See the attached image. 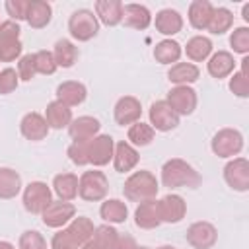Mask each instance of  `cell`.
<instances>
[{"instance_id":"obj_43","label":"cell","mask_w":249,"mask_h":249,"mask_svg":"<svg viewBox=\"0 0 249 249\" xmlns=\"http://www.w3.org/2000/svg\"><path fill=\"white\" fill-rule=\"evenodd\" d=\"M35 74H37V68H35V58H33V54H23V56L19 58V62H18V76H19V80L29 82Z\"/></svg>"},{"instance_id":"obj_6","label":"cell","mask_w":249,"mask_h":249,"mask_svg":"<svg viewBox=\"0 0 249 249\" xmlns=\"http://www.w3.org/2000/svg\"><path fill=\"white\" fill-rule=\"evenodd\" d=\"M51 189L41 181L29 183L23 191V206L31 214H41L51 204Z\"/></svg>"},{"instance_id":"obj_12","label":"cell","mask_w":249,"mask_h":249,"mask_svg":"<svg viewBox=\"0 0 249 249\" xmlns=\"http://www.w3.org/2000/svg\"><path fill=\"white\" fill-rule=\"evenodd\" d=\"M224 179L226 183L235 191H247L249 189V163L245 158H235L224 167Z\"/></svg>"},{"instance_id":"obj_46","label":"cell","mask_w":249,"mask_h":249,"mask_svg":"<svg viewBox=\"0 0 249 249\" xmlns=\"http://www.w3.org/2000/svg\"><path fill=\"white\" fill-rule=\"evenodd\" d=\"M51 249H80V245L74 241V237L68 233V230H62V231L54 233V237L51 241Z\"/></svg>"},{"instance_id":"obj_20","label":"cell","mask_w":249,"mask_h":249,"mask_svg":"<svg viewBox=\"0 0 249 249\" xmlns=\"http://www.w3.org/2000/svg\"><path fill=\"white\" fill-rule=\"evenodd\" d=\"M53 16V8L49 2L45 0H29L27 4V14H25V21L33 27V29H41L45 25H49Z\"/></svg>"},{"instance_id":"obj_51","label":"cell","mask_w":249,"mask_h":249,"mask_svg":"<svg viewBox=\"0 0 249 249\" xmlns=\"http://www.w3.org/2000/svg\"><path fill=\"white\" fill-rule=\"evenodd\" d=\"M0 249H16L10 241H0Z\"/></svg>"},{"instance_id":"obj_16","label":"cell","mask_w":249,"mask_h":249,"mask_svg":"<svg viewBox=\"0 0 249 249\" xmlns=\"http://www.w3.org/2000/svg\"><path fill=\"white\" fill-rule=\"evenodd\" d=\"M88 97V89L84 84L80 82H62L58 88H56V101L64 103L66 107H74V105H80L84 103Z\"/></svg>"},{"instance_id":"obj_1","label":"cell","mask_w":249,"mask_h":249,"mask_svg":"<svg viewBox=\"0 0 249 249\" xmlns=\"http://www.w3.org/2000/svg\"><path fill=\"white\" fill-rule=\"evenodd\" d=\"M161 183L163 187H169V189H181V187L195 189L200 183V175L187 161L173 158V160H167L161 167Z\"/></svg>"},{"instance_id":"obj_5","label":"cell","mask_w":249,"mask_h":249,"mask_svg":"<svg viewBox=\"0 0 249 249\" xmlns=\"http://www.w3.org/2000/svg\"><path fill=\"white\" fill-rule=\"evenodd\" d=\"M212 152L220 158H231L237 156L243 148V136L239 130L233 128H222L220 132L214 134L212 138Z\"/></svg>"},{"instance_id":"obj_23","label":"cell","mask_w":249,"mask_h":249,"mask_svg":"<svg viewBox=\"0 0 249 249\" xmlns=\"http://www.w3.org/2000/svg\"><path fill=\"white\" fill-rule=\"evenodd\" d=\"M198 76H200V70L193 62H175L167 72L169 82H173L177 86H189V84L196 82Z\"/></svg>"},{"instance_id":"obj_38","label":"cell","mask_w":249,"mask_h":249,"mask_svg":"<svg viewBox=\"0 0 249 249\" xmlns=\"http://www.w3.org/2000/svg\"><path fill=\"white\" fill-rule=\"evenodd\" d=\"M33 58H35L37 74H54V70L58 68L51 51H37L33 53Z\"/></svg>"},{"instance_id":"obj_35","label":"cell","mask_w":249,"mask_h":249,"mask_svg":"<svg viewBox=\"0 0 249 249\" xmlns=\"http://www.w3.org/2000/svg\"><path fill=\"white\" fill-rule=\"evenodd\" d=\"M154 134H156V130H154L150 124L142 123V121L130 124V128H128V132H126V136H128V140H130L128 144H134V146H140V148L152 144Z\"/></svg>"},{"instance_id":"obj_49","label":"cell","mask_w":249,"mask_h":249,"mask_svg":"<svg viewBox=\"0 0 249 249\" xmlns=\"http://www.w3.org/2000/svg\"><path fill=\"white\" fill-rule=\"evenodd\" d=\"M138 245H136V241H134V237L132 235H128V233H119V237H117V241H115V245H113V249H136Z\"/></svg>"},{"instance_id":"obj_22","label":"cell","mask_w":249,"mask_h":249,"mask_svg":"<svg viewBox=\"0 0 249 249\" xmlns=\"http://www.w3.org/2000/svg\"><path fill=\"white\" fill-rule=\"evenodd\" d=\"M134 222L138 228L142 230H152V228H158L161 224L160 220V214H158V200H146V202H140L136 212H134Z\"/></svg>"},{"instance_id":"obj_24","label":"cell","mask_w":249,"mask_h":249,"mask_svg":"<svg viewBox=\"0 0 249 249\" xmlns=\"http://www.w3.org/2000/svg\"><path fill=\"white\" fill-rule=\"evenodd\" d=\"M183 27V18L177 10H171V8H165V10H160L156 14V29L163 35H175L179 33Z\"/></svg>"},{"instance_id":"obj_48","label":"cell","mask_w":249,"mask_h":249,"mask_svg":"<svg viewBox=\"0 0 249 249\" xmlns=\"http://www.w3.org/2000/svg\"><path fill=\"white\" fill-rule=\"evenodd\" d=\"M19 39V25L16 21H2L0 23V43L2 41H16Z\"/></svg>"},{"instance_id":"obj_32","label":"cell","mask_w":249,"mask_h":249,"mask_svg":"<svg viewBox=\"0 0 249 249\" xmlns=\"http://www.w3.org/2000/svg\"><path fill=\"white\" fill-rule=\"evenodd\" d=\"M181 53H183V49H181V45H179L177 41H173V39H163V41H160V43L156 45V49H154V58H156L158 62H161V64H171V62H177V60L181 58Z\"/></svg>"},{"instance_id":"obj_31","label":"cell","mask_w":249,"mask_h":249,"mask_svg":"<svg viewBox=\"0 0 249 249\" xmlns=\"http://www.w3.org/2000/svg\"><path fill=\"white\" fill-rule=\"evenodd\" d=\"M210 53H212V41H210L208 37L196 35V37H191V39L187 41L185 54H187V58H191L193 62H200V60L208 58Z\"/></svg>"},{"instance_id":"obj_54","label":"cell","mask_w":249,"mask_h":249,"mask_svg":"<svg viewBox=\"0 0 249 249\" xmlns=\"http://www.w3.org/2000/svg\"><path fill=\"white\" fill-rule=\"evenodd\" d=\"M136 249H152V247H136Z\"/></svg>"},{"instance_id":"obj_14","label":"cell","mask_w":249,"mask_h":249,"mask_svg":"<svg viewBox=\"0 0 249 249\" xmlns=\"http://www.w3.org/2000/svg\"><path fill=\"white\" fill-rule=\"evenodd\" d=\"M140 115H142V105L132 95H124V97H121L115 103V121L121 126L138 123L140 121Z\"/></svg>"},{"instance_id":"obj_50","label":"cell","mask_w":249,"mask_h":249,"mask_svg":"<svg viewBox=\"0 0 249 249\" xmlns=\"http://www.w3.org/2000/svg\"><path fill=\"white\" fill-rule=\"evenodd\" d=\"M80 249H103V247H101L99 243H95L93 239H89V241H88V243H84Z\"/></svg>"},{"instance_id":"obj_29","label":"cell","mask_w":249,"mask_h":249,"mask_svg":"<svg viewBox=\"0 0 249 249\" xmlns=\"http://www.w3.org/2000/svg\"><path fill=\"white\" fill-rule=\"evenodd\" d=\"M53 56H54L56 66L70 68V66H74V62L78 60V47H76L72 41H68V39H58V41L54 43Z\"/></svg>"},{"instance_id":"obj_19","label":"cell","mask_w":249,"mask_h":249,"mask_svg":"<svg viewBox=\"0 0 249 249\" xmlns=\"http://www.w3.org/2000/svg\"><path fill=\"white\" fill-rule=\"evenodd\" d=\"M95 18H99V21L109 27L119 25L123 21V2L121 0H97Z\"/></svg>"},{"instance_id":"obj_45","label":"cell","mask_w":249,"mask_h":249,"mask_svg":"<svg viewBox=\"0 0 249 249\" xmlns=\"http://www.w3.org/2000/svg\"><path fill=\"white\" fill-rule=\"evenodd\" d=\"M27 4L29 0H6V12L8 16L12 18V21H19V19H25V14H27Z\"/></svg>"},{"instance_id":"obj_28","label":"cell","mask_w":249,"mask_h":249,"mask_svg":"<svg viewBox=\"0 0 249 249\" xmlns=\"http://www.w3.org/2000/svg\"><path fill=\"white\" fill-rule=\"evenodd\" d=\"M233 68H235V60H233V56H231L230 53H226V51L214 53V54L210 56V60H208V72H210V76H214V78H218V80L230 76V74L233 72Z\"/></svg>"},{"instance_id":"obj_53","label":"cell","mask_w":249,"mask_h":249,"mask_svg":"<svg viewBox=\"0 0 249 249\" xmlns=\"http://www.w3.org/2000/svg\"><path fill=\"white\" fill-rule=\"evenodd\" d=\"M158 249H177V247H173V245H161V247H158Z\"/></svg>"},{"instance_id":"obj_30","label":"cell","mask_w":249,"mask_h":249,"mask_svg":"<svg viewBox=\"0 0 249 249\" xmlns=\"http://www.w3.org/2000/svg\"><path fill=\"white\" fill-rule=\"evenodd\" d=\"M21 189V177L10 167H0V198H14Z\"/></svg>"},{"instance_id":"obj_26","label":"cell","mask_w":249,"mask_h":249,"mask_svg":"<svg viewBox=\"0 0 249 249\" xmlns=\"http://www.w3.org/2000/svg\"><path fill=\"white\" fill-rule=\"evenodd\" d=\"M212 12H214V6L210 2H206V0H195L189 6V23L195 29H206L208 23H210Z\"/></svg>"},{"instance_id":"obj_8","label":"cell","mask_w":249,"mask_h":249,"mask_svg":"<svg viewBox=\"0 0 249 249\" xmlns=\"http://www.w3.org/2000/svg\"><path fill=\"white\" fill-rule=\"evenodd\" d=\"M167 105L181 117V115H191L196 109V91L189 86H175L167 93Z\"/></svg>"},{"instance_id":"obj_34","label":"cell","mask_w":249,"mask_h":249,"mask_svg":"<svg viewBox=\"0 0 249 249\" xmlns=\"http://www.w3.org/2000/svg\"><path fill=\"white\" fill-rule=\"evenodd\" d=\"M68 230V233L74 237V241L82 247L84 243H88L91 237H93V224L89 222V218H86V216H78V218H74L72 222H70V226L66 228Z\"/></svg>"},{"instance_id":"obj_55","label":"cell","mask_w":249,"mask_h":249,"mask_svg":"<svg viewBox=\"0 0 249 249\" xmlns=\"http://www.w3.org/2000/svg\"><path fill=\"white\" fill-rule=\"evenodd\" d=\"M0 23H2V21H0Z\"/></svg>"},{"instance_id":"obj_42","label":"cell","mask_w":249,"mask_h":249,"mask_svg":"<svg viewBox=\"0 0 249 249\" xmlns=\"http://www.w3.org/2000/svg\"><path fill=\"white\" fill-rule=\"evenodd\" d=\"M21 54V43L16 41H2L0 43V62H12Z\"/></svg>"},{"instance_id":"obj_2","label":"cell","mask_w":249,"mask_h":249,"mask_svg":"<svg viewBox=\"0 0 249 249\" xmlns=\"http://www.w3.org/2000/svg\"><path fill=\"white\" fill-rule=\"evenodd\" d=\"M158 181L156 177L146 171V169H140V171H134L126 181H124V187H123V193L128 200L132 202H146V200H152L156 195H158Z\"/></svg>"},{"instance_id":"obj_27","label":"cell","mask_w":249,"mask_h":249,"mask_svg":"<svg viewBox=\"0 0 249 249\" xmlns=\"http://www.w3.org/2000/svg\"><path fill=\"white\" fill-rule=\"evenodd\" d=\"M53 187L58 198L64 202H70L78 196V177L74 173H58L53 179Z\"/></svg>"},{"instance_id":"obj_18","label":"cell","mask_w":249,"mask_h":249,"mask_svg":"<svg viewBox=\"0 0 249 249\" xmlns=\"http://www.w3.org/2000/svg\"><path fill=\"white\" fill-rule=\"evenodd\" d=\"M19 128H21V134L27 138V140H43L47 134H49V124L45 121L43 115L39 113H27L21 123H19Z\"/></svg>"},{"instance_id":"obj_4","label":"cell","mask_w":249,"mask_h":249,"mask_svg":"<svg viewBox=\"0 0 249 249\" xmlns=\"http://www.w3.org/2000/svg\"><path fill=\"white\" fill-rule=\"evenodd\" d=\"M68 31L76 41H89L99 31V21L91 10H76L68 19Z\"/></svg>"},{"instance_id":"obj_41","label":"cell","mask_w":249,"mask_h":249,"mask_svg":"<svg viewBox=\"0 0 249 249\" xmlns=\"http://www.w3.org/2000/svg\"><path fill=\"white\" fill-rule=\"evenodd\" d=\"M230 45L235 53H241V54H247L249 51V29L247 27H237L233 29L231 37H230Z\"/></svg>"},{"instance_id":"obj_25","label":"cell","mask_w":249,"mask_h":249,"mask_svg":"<svg viewBox=\"0 0 249 249\" xmlns=\"http://www.w3.org/2000/svg\"><path fill=\"white\" fill-rule=\"evenodd\" d=\"M45 121L49 128H64L72 123V111L60 101H51L45 111Z\"/></svg>"},{"instance_id":"obj_39","label":"cell","mask_w":249,"mask_h":249,"mask_svg":"<svg viewBox=\"0 0 249 249\" xmlns=\"http://www.w3.org/2000/svg\"><path fill=\"white\" fill-rule=\"evenodd\" d=\"M88 142L89 140H74L70 146H68V158L72 163L76 165H88L89 160H88Z\"/></svg>"},{"instance_id":"obj_15","label":"cell","mask_w":249,"mask_h":249,"mask_svg":"<svg viewBox=\"0 0 249 249\" xmlns=\"http://www.w3.org/2000/svg\"><path fill=\"white\" fill-rule=\"evenodd\" d=\"M130 29H146L152 23V14L142 4H123V21Z\"/></svg>"},{"instance_id":"obj_17","label":"cell","mask_w":249,"mask_h":249,"mask_svg":"<svg viewBox=\"0 0 249 249\" xmlns=\"http://www.w3.org/2000/svg\"><path fill=\"white\" fill-rule=\"evenodd\" d=\"M138 163V152L134 150L132 144L128 142H117L115 150H113V165L119 173H126L130 169H134Z\"/></svg>"},{"instance_id":"obj_47","label":"cell","mask_w":249,"mask_h":249,"mask_svg":"<svg viewBox=\"0 0 249 249\" xmlns=\"http://www.w3.org/2000/svg\"><path fill=\"white\" fill-rule=\"evenodd\" d=\"M230 89L239 97H247L249 95V78L243 76L241 72H235L230 80Z\"/></svg>"},{"instance_id":"obj_44","label":"cell","mask_w":249,"mask_h":249,"mask_svg":"<svg viewBox=\"0 0 249 249\" xmlns=\"http://www.w3.org/2000/svg\"><path fill=\"white\" fill-rule=\"evenodd\" d=\"M18 82H19V76L14 68H4L0 72V93H12L16 88H18Z\"/></svg>"},{"instance_id":"obj_10","label":"cell","mask_w":249,"mask_h":249,"mask_svg":"<svg viewBox=\"0 0 249 249\" xmlns=\"http://www.w3.org/2000/svg\"><path fill=\"white\" fill-rule=\"evenodd\" d=\"M113 150H115V142L109 134L93 136L88 142V160H89V163H93L97 167L107 165L113 160Z\"/></svg>"},{"instance_id":"obj_11","label":"cell","mask_w":249,"mask_h":249,"mask_svg":"<svg viewBox=\"0 0 249 249\" xmlns=\"http://www.w3.org/2000/svg\"><path fill=\"white\" fill-rule=\"evenodd\" d=\"M218 239V231L210 222H195L187 230V243L195 249H210Z\"/></svg>"},{"instance_id":"obj_21","label":"cell","mask_w":249,"mask_h":249,"mask_svg":"<svg viewBox=\"0 0 249 249\" xmlns=\"http://www.w3.org/2000/svg\"><path fill=\"white\" fill-rule=\"evenodd\" d=\"M99 121L95 117H78L68 124V132L72 140H91L99 132Z\"/></svg>"},{"instance_id":"obj_9","label":"cell","mask_w":249,"mask_h":249,"mask_svg":"<svg viewBox=\"0 0 249 249\" xmlns=\"http://www.w3.org/2000/svg\"><path fill=\"white\" fill-rule=\"evenodd\" d=\"M179 124V115L167 105V101H156L150 107V126L160 132L173 130Z\"/></svg>"},{"instance_id":"obj_36","label":"cell","mask_w":249,"mask_h":249,"mask_svg":"<svg viewBox=\"0 0 249 249\" xmlns=\"http://www.w3.org/2000/svg\"><path fill=\"white\" fill-rule=\"evenodd\" d=\"M233 23V16L228 8H214L212 12V18H210V23H208V31L214 33V35H222L226 33Z\"/></svg>"},{"instance_id":"obj_13","label":"cell","mask_w":249,"mask_h":249,"mask_svg":"<svg viewBox=\"0 0 249 249\" xmlns=\"http://www.w3.org/2000/svg\"><path fill=\"white\" fill-rule=\"evenodd\" d=\"M185 212H187V204L179 195H167L161 200H158V214L161 222L177 224L183 220Z\"/></svg>"},{"instance_id":"obj_40","label":"cell","mask_w":249,"mask_h":249,"mask_svg":"<svg viewBox=\"0 0 249 249\" xmlns=\"http://www.w3.org/2000/svg\"><path fill=\"white\" fill-rule=\"evenodd\" d=\"M19 249H47V241L39 231L27 230L19 235Z\"/></svg>"},{"instance_id":"obj_7","label":"cell","mask_w":249,"mask_h":249,"mask_svg":"<svg viewBox=\"0 0 249 249\" xmlns=\"http://www.w3.org/2000/svg\"><path fill=\"white\" fill-rule=\"evenodd\" d=\"M74 214H76V206L72 202L51 200V204L41 212V218L47 228H62L74 218Z\"/></svg>"},{"instance_id":"obj_33","label":"cell","mask_w":249,"mask_h":249,"mask_svg":"<svg viewBox=\"0 0 249 249\" xmlns=\"http://www.w3.org/2000/svg\"><path fill=\"white\" fill-rule=\"evenodd\" d=\"M99 214L105 222L109 224H121L126 220L128 216V210H126V204L123 200H117V198H111V200H105L99 208Z\"/></svg>"},{"instance_id":"obj_3","label":"cell","mask_w":249,"mask_h":249,"mask_svg":"<svg viewBox=\"0 0 249 249\" xmlns=\"http://www.w3.org/2000/svg\"><path fill=\"white\" fill-rule=\"evenodd\" d=\"M109 191V181L105 177L103 171H84L82 177L78 179V196L84 198V200H103L105 195Z\"/></svg>"},{"instance_id":"obj_52","label":"cell","mask_w":249,"mask_h":249,"mask_svg":"<svg viewBox=\"0 0 249 249\" xmlns=\"http://www.w3.org/2000/svg\"><path fill=\"white\" fill-rule=\"evenodd\" d=\"M243 19H245V21H249V4H245V6H243Z\"/></svg>"},{"instance_id":"obj_37","label":"cell","mask_w":249,"mask_h":249,"mask_svg":"<svg viewBox=\"0 0 249 249\" xmlns=\"http://www.w3.org/2000/svg\"><path fill=\"white\" fill-rule=\"evenodd\" d=\"M117 237H119V231L115 228H111V226H99V228L93 230V237L91 239L95 243H99L103 249H113Z\"/></svg>"}]
</instances>
